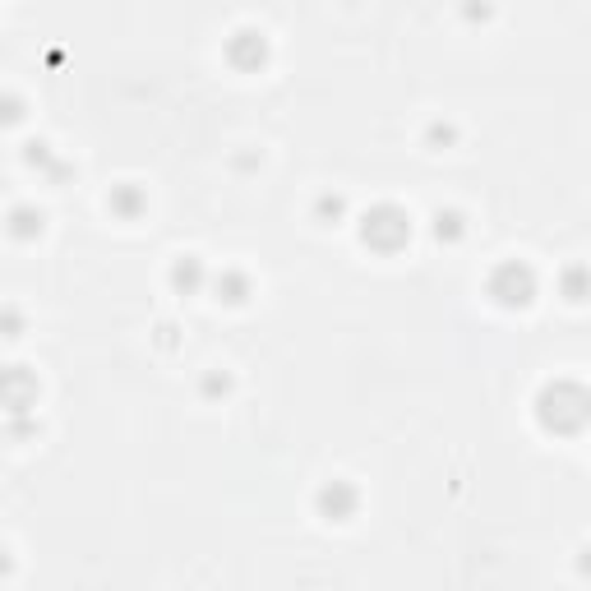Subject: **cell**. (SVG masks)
I'll list each match as a JSON object with an SVG mask.
<instances>
[{
    "instance_id": "cell-9",
    "label": "cell",
    "mask_w": 591,
    "mask_h": 591,
    "mask_svg": "<svg viewBox=\"0 0 591 591\" xmlns=\"http://www.w3.org/2000/svg\"><path fill=\"white\" fill-rule=\"evenodd\" d=\"M107 208H111V218H116V222H139V218H144V208H148V194L139 190V185L121 181V185H111Z\"/></svg>"
},
{
    "instance_id": "cell-14",
    "label": "cell",
    "mask_w": 591,
    "mask_h": 591,
    "mask_svg": "<svg viewBox=\"0 0 591 591\" xmlns=\"http://www.w3.org/2000/svg\"><path fill=\"white\" fill-rule=\"evenodd\" d=\"M28 116V102L19 93H0V130H10V125H19Z\"/></svg>"
},
{
    "instance_id": "cell-4",
    "label": "cell",
    "mask_w": 591,
    "mask_h": 591,
    "mask_svg": "<svg viewBox=\"0 0 591 591\" xmlns=\"http://www.w3.org/2000/svg\"><path fill=\"white\" fill-rule=\"evenodd\" d=\"M42 398V384H37V374L28 365H5L0 370V407L10 411V416H28Z\"/></svg>"
},
{
    "instance_id": "cell-5",
    "label": "cell",
    "mask_w": 591,
    "mask_h": 591,
    "mask_svg": "<svg viewBox=\"0 0 591 591\" xmlns=\"http://www.w3.org/2000/svg\"><path fill=\"white\" fill-rule=\"evenodd\" d=\"M227 65L241 74H259L268 65V33L264 28H236L227 37Z\"/></svg>"
},
{
    "instance_id": "cell-11",
    "label": "cell",
    "mask_w": 591,
    "mask_h": 591,
    "mask_svg": "<svg viewBox=\"0 0 591 591\" xmlns=\"http://www.w3.org/2000/svg\"><path fill=\"white\" fill-rule=\"evenodd\" d=\"M24 162L42 171L47 181H65V176H70V167H65V162H56V153H51L47 139H28V144H24Z\"/></svg>"
},
{
    "instance_id": "cell-7",
    "label": "cell",
    "mask_w": 591,
    "mask_h": 591,
    "mask_svg": "<svg viewBox=\"0 0 591 591\" xmlns=\"http://www.w3.org/2000/svg\"><path fill=\"white\" fill-rule=\"evenodd\" d=\"M208 291H213V301H222V305H245L254 296V282L241 268H222V273H208Z\"/></svg>"
},
{
    "instance_id": "cell-6",
    "label": "cell",
    "mask_w": 591,
    "mask_h": 591,
    "mask_svg": "<svg viewBox=\"0 0 591 591\" xmlns=\"http://www.w3.org/2000/svg\"><path fill=\"white\" fill-rule=\"evenodd\" d=\"M361 508V490L351 481H324L314 490V513L324 522H351Z\"/></svg>"
},
{
    "instance_id": "cell-15",
    "label": "cell",
    "mask_w": 591,
    "mask_h": 591,
    "mask_svg": "<svg viewBox=\"0 0 591 591\" xmlns=\"http://www.w3.org/2000/svg\"><path fill=\"white\" fill-rule=\"evenodd\" d=\"M199 393H204V398H227V393H231V374L208 370L204 379H199Z\"/></svg>"
},
{
    "instance_id": "cell-17",
    "label": "cell",
    "mask_w": 591,
    "mask_h": 591,
    "mask_svg": "<svg viewBox=\"0 0 591 591\" xmlns=\"http://www.w3.org/2000/svg\"><path fill=\"white\" fill-rule=\"evenodd\" d=\"M582 278H587V273H582V264H578V268H568V273H564V296H568L573 305L587 301V282H582Z\"/></svg>"
},
{
    "instance_id": "cell-3",
    "label": "cell",
    "mask_w": 591,
    "mask_h": 591,
    "mask_svg": "<svg viewBox=\"0 0 591 591\" xmlns=\"http://www.w3.org/2000/svg\"><path fill=\"white\" fill-rule=\"evenodd\" d=\"M411 241V213L402 204H374L361 213V245L374 254H398Z\"/></svg>"
},
{
    "instance_id": "cell-12",
    "label": "cell",
    "mask_w": 591,
    "mask_h": 591,
    "mask_svg": "<svg viewBox=\"0 0 591 591\" xmlns=\"http://www.w3.org/2000/svg\"><path fill=\"white\" fill-rule=\"evenodd\" d=\"M430 231H435V241H439V245H458L462 236H467V222H462L458 208H439V213H435V227H430Z\"/></svg>"
},
{
    "instance_id": "cell-10",
    "label": "cell",
    "mask_w": 591,
    "mask_h": 591,
    "mask_svg": "<svg viewBox=\"0 0 591 591\" xmlns=\"http://www.w3.org/2000/svg\"><path fill=\"white\" fill-rule=\"evenodd\" d=\"M5 231H10V241L28 245L47 231V218H42V208H33V204H14L10 213H5Z\"/></svg>"
},
{
    "instance_id": "cell-13",
    "label": "cell",
    "mask_w": 591,
    "mask_h": 591,
    "mask_svg": "<svg viewBox=\"0 0 591 591\" xmlns=\"http://www.w3.org/2000/svg\"><path fill=\"white\" fill-rule=\"evenodd\" d=\"M342 218H347V199H342V194H319V199H314V222H319V227H338Z\"/></svg>"
},
{
    "instance_id": "cell-8",
    "label": "cell",
    "mask_w": 591,
    "mask_h": 591,
    "mask_svg": "<svg viewBox=\"0 0 591 591\" xmlns=\"http://www.w3.org/2000/svg\"><path fill=\"white\" fill-rule=\"evenodd\" d=\"M167 282H171V291H176V296H199V291L208 287V268H204V259H199V254H181V259L171 264Z\"/></svg>"
},
{
    "instance_id": "cell-19",
    "label": "cell",
    "mask_w": 591,
    "mask_h": 591,
    "mask_svg": "<svg viewBox=\"0 0 591 591\" xmlns=\"http://www.w3.org/2000/svg\"><path fill=\"white\" fill-rule=\"evenodd\" d=\"M467 19H490V5H485V0H471V5H467Z\"/></svg>"
},
{
    "instance_id": "cell-18",
    "label": "cell",
    "mask_w": 591,
    "mask_h": 591,
    "mask_svg": "<svg viewBox=\"0 0 591 591\" xmlns=\"http://www.w3.org/2000/svg\"><path fill=\"white\" fill-rule=\"evenodd\" d=\"M453 139H458V130H453V125H430V134H425V144H430V148H448Z\"/></svg>"
},
{
    "instance_id": "cell-1",
    "label": "cell",
    "mask_w": 591,
    "mask_h": 591,
    "mask_svg": "<svg viewBox=\"0 0 591 591\" xmlns=\"http://www.w3.org/2000/svg\"><path fill=\"white\" fill-rule=\"evenodd\" d=\"M591 416V398L578 379H550L536 393V425L545 435H582Z\"/></svg>"
},
{
    "instance_id": "cell-20",
    "label": "cell",
    "mask_w": 591,
    "mask_h": 591,
    "mask_svg": "<svg viewBox=\"0 0 591 591\" xmlns=\"http://www.w3.org/2000/svg\"><path fill=\"white\" fill-rule=\"evenodd\" d=\"M0 578H10V550L0 545Z\"/></svg>"
},
{
    "instance_id": "cell-16",
    "label": "cell",
    "mask_w": 591,
    "mask_h": 591,
    "mask_svg": "<svg viewBox=\"0 0 591 591\" xmlns=\"http://www.w3.org/2000/svg\"><path fill=\"white\" fill-rule=\"evenodd\" d=\"M24 328H28V319L14 310V305L0 310V338H24Z\"/></svg>"
},
{
    "instance_id": "cell-2",
    "label": "cell",
    "mask_w": 591,
    "mask_h": 591,
    "mask_svg": "<svg viewBox=\"0 0 591 591\" xmlns=\"http://www.w3.org/2000/svg\"><path fill=\"white\" fill-rule=\"evenodd\" d=\"M536 291H541V278H536V268L522 264V259H504V264L490 268V278H485V296L490 305L499 310H527L536 301Z\"/></svg>"
}]
</instances>
